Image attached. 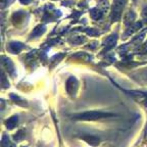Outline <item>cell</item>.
Segmentation results:
<instances>
[{
  "instance_id": "1",
  "label": "cell",
  "mask_w": 147,
  "mask_h": 147,
  "mask_svg": "<svg viewBox=\"0 0 147 147\" xmlns=\"http://www.w3.org/2000/svg\"><path fill=\"white\" fill-rule=\"evenodd\" d=\"M124 4V0H115V5H113V20H117L121 16V11H122V7Z\"/></svg>"
},
{
  "instance_id": "2",
  "label": "cell",
  "mask_w": 147,
  "mask_h": 147,
  "mask_svg": "<svg viewBox=\"0 0 147 147\" xmlns=\"http://www.w3.org/2000/svg\"><path fill=\"white\" fill-rule=\"evenodd\" d=\"M143 16H144V18L146 20V22H147V7L145 8L144 12H143Z\"/></svg>"
}]
</instances>
